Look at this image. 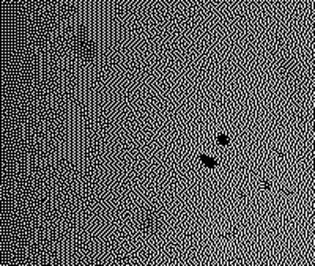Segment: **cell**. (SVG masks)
<instances>
[{"instance_id": "1", "label": "cell", "mask_w": 315, "mask_h": 266, "mask_svg": "<svg viewBox=\"0 0 315 266\" xmlns=\"http://www.w3.org/2000/svg\"><path fill=\"white\" fill-rule=\"evenodd\" d=\"M200 159H202V162L205 164V165H208V167H214V165H218V162H216V161H214L213 158L207 156V154H202V156H200Z\"/></svg>"}, {"instance_id": "2", "label": "cell", "mask_w": 315, "mask_h": 266, "mask_svg": "<svg viewBox=\"0 0 315 266\" xmlns=\"http://www.w3.org/2000/svg\"><path fill=\"white\" fill-rule=\"evenodd\" d=\"M218 140H219V143H222V145H229V137L224 136V134H221L218 137Z\"/></svg>"}]
</instances>
